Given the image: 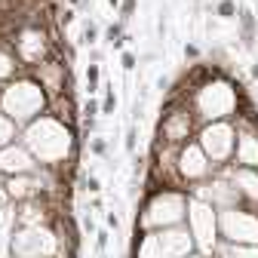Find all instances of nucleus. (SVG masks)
<instances>
[{
	"instance_id": "nucleus-19",
	"label": "nucleus",
	"mask_w": 258,
	"mask_h": 258,
	"mask_svg": "<svg viewBox=\"0 0 258 258\" xmlns=\"http://www.w3.org/2000/svg\"><path fill=\"white\" fill-rule=\"evenodd\" d=\"M95 40H99V25H95V22H83V37H80V43L95 46Z\"/></svg>"
},
{
	"instance_id": "nucleus-31",
	"label": "nucleus",
	"mask_w": 258,
	"mask_h": 258,
	"mask_svg": "<svg viewBox=\"0 0 258 258\" xmlns=\"http://www.w3.org/2000/svg\"><path fill=\"white\" fill-rule=\"evenodd\" d=\"M83 231H86V234H92V231H95V221H92V215H83Z\"/></svg>"
},
{
	"instance_id": "nucleus-6",
	"label": "nucleus",
	"mask_w": 258,
	"mask_h": 258,
	"mask_svg": "<svg viewBox=\"0 0 258 258\" xmlns=\"http://www.w3.org/2000/svg\"><path fill=\"white\" fill-rule=\"evenodd\" d=\"M184 224H187V231L194 237V249L200 255H206V258H212L215 246H218V209L212 203H206V200L190 197Z\"/></svg>"
},
{
	"instance_id": "nucleus-15",
	"label": "nucleus",
	"mask_w": 258,
	"mask_h": 258,
	"mask_svg": "<svg viewBox=\"0 0 258 258\" xmlns=\"http://www.w3.org/2000/svg\"><path fill=\"white\" fill-rule=\"evenodd\" d=\"M212 258H258V246H243V243H224V240H218Z\"/></svg>"
},
{
	"instance_id": "nucleus-12",
	"label": "nucleus",
	"mask_w": 258,
	"mask_h": 258,
	"mask_svg": "<svg viewBox=\"0 0 258 258\" xmlns=\"http://www.w3.org/2000/svg\"><path fill=\"white\" fill-rule=\"evenodd\" d=\"M4 187H7L13 203H25V200L43 197V184H40L37 172H31V175H10V178H4Z\"/></svg>"
},
{
	"instance_id": "nucleus-30",
	"label": "nucleus",
	"mask_w": 258,
	"mask_h": 258,
	"mask_svg": "<svg viewBox=\"0 0 258 258\" xmlns=\"http://www.w3.org/2000/svg\"><path fill=\"white\" fill-rule=\"evenodd\" d=\"M10 203H13V200H10V194H7V187L0 184V209H7Z\"/></svg>"
},
{
	"instance_id": "nucleus-13",
	"label": "nucleus",
	"mask_w": 258,
	"mask_h": 258,
	"mask_svg": "<svg viewBox=\"0 0 258 258\" xmlns=\"http://www.w3.org/2000/svg\"><path fill=\"white\" fill-rule=\"evenodd\" d=\"M46 114H52L55 120L68 123L77 129V102H74V92H61V95H52L49 105H46Z\"/></svg>"
},
{
	"instance_id": "nucleus-25",
	"label": "nucleus",
	"mask_w": 258,
	"mask_h": 258,
	"mask_svg": "<svg viewBox=\"0 0 258 258\" xmlns=\"http://www.w3.org/2000/svg\"><path fill=\"white\" fill-rule=\"evenodd\" d=\"M136 13V0H120V22H126Z\"/></svg>"
},
{
	"instance_id": "nucleus-28",
	"label": "nucleus",
	"mask_w": 258,
	"mask_h": 258,
	"mask_svg": "<svg viewBox=\"0 0 258 258\" xmlns=\"http://www.w3.org/2000/svg\"><path fill=\"white\" fill-rule=\"evenodd\" d=\"M184 58H187V61H197V58H200V46H197V43H187V46H184Z\"/></svg>"
},
{
	"instance_id": "nucleus-17",
	"label": "nucleus",
	"mask_w": 258,
	"mask_h": 258,
	"mask_svg": "<svg viewBox=\"0 0 258 258\" xmlns=\"http://www.w3.org/2000/svg\"><path fill=\"white\" fill-rule=\"evenodd\" d=\"M212 13H215L218 19H234V16L240 13V7L234 4V0H218V4L212 7Z\"/></svg>"
},
{
	"instance_id": "nucleus-33",
	"label": "nucleus",
	"mask_w": 258,
	"mask_h": 258,
	"mask_svg": "<svg viewBox=\"0 0 258 258\" xmlns=\"http://www.w3.org/2000/svg\"><path fill=\"white\" fill-rule=\"evenodd\" d=\"M249 74H252V80H258V61L252 64V71H249Z\"/></svg>"
},
{
	"instance_id": "nucleus-34",
	"label": "nucleus",
	"mask_w": 258,
	"mask_h": 258,
	"mask_svg": "<svg viewBox=\"0 0 258 258\" xmlns=\"http://www.w3.org/2000/svg\"><path fill=\"white\" fill-rule=\"evenodd\" d=\"M108 7L111 10H120V0H108Z\"/></svg>"
},
{
	"instance_id": "nucleus-35",
	"label": "nucleus",
	"mask_w": 258,
	"mask_h": 258,
	"mask_svg": "<svg viewBox=\"0 0 258 258\" xmlns=\"http://www.w3.org/2000/svg\"><path fill=\"white\" fill-rule=\"evenodd\" d=\"M184 258H206V255H200V252H190V255H184Z\"/></svg>"
},
{
	"instance_id": "nucleus-4",
	"label": "nucleus",
	"mask_w": 258,
	"mask_h": 258,
	"mask_svg": "<svg viewBox=\"0 0 258 258\" xmlns=\"http://www.w3.org/2000/svg\"><path fill=\"white\" fill-rule=\"evenodd\" d=\"M46 105H49L46 89L28 71L0 86V111H4L10 120H16L19 126H28L31 120L46 114Z\"/></svg>"
},
{
	"instance_id": "nucleus-21",
	"label": "nucleus",
	"mask_w": 258,
	"mask_h": 258,
	"mask_svg": "<svg viewBox=\"0 0 258 258\" xmlns=\"http://www.w3.org/2000/svg\"><path fill=\"white\" fill-rule=\"evenodd\" d=\"M99 114H102V105L95 102V95H89V99H86V105H83V120H95Z\"/></svg>"
},
{
	"instance_id": "nucleus-9",
	"label": "nucleus",
	"mask_w": 258,
	"mask_h": 258,
	"mask_svg": "<svg viewBox=\"0 0 258 258\" xmlns=\"http://www.w3.org/2000/svg\"><path fill=\"white\" fill-rule=\"evenodd\" d=\"M218 240L258 246V209H249V206L218 209Z\"/></svg>"
},
{
	"instance_id": "nucleus-22",
	"label": "nucleus",
	"mask_w": 258,
	"mask_h": 258,
	"mask_svg": "<svg viewBox=\"0 0 258 258\" xmlns=\"http://www.w3.org/2000/svg\"><path fill=\"white\" fill-rule=\"evenodd\" d=\"M123 25H126V22H114V25H108V31H105V40H108V43H117V40L123 37Z\"/></svg>"
},
{
	"instance_id": "nucleus-29",
	"label": "nucleus",
	"mask_w": 258,
	"mask_h": 258,
	"mask_svg": "<svg viewBox=\"0 0 258 258\" xmlns=\"http://www.w3.org/2000/svg\"><path fill=\"white\" fill-rule=\"evenodd\" d=\"M105 221H108V228H111V231H117V228H120V218H117V212H108V215H105Z\"/></svg>"
},
{
	"instance_id": "nucleus-3",
	"label": "nucleus",
	"mask_w": 258,
	"mask_h": 258,
	"mask_svg": "<svg viewBox=\"0 0 258 258\" xmlns=\"http://www.w3.org/2000/svg\"><path fill=\"white\" fill-rule=\"evenodd\" d=\"M187 200H190V194L181 190V187H154V190H145L142 203H139V215H136V234L184 224Z\"/></svg>"
},
{
	"instance_id": "nucleus-23",
	"label": "nucleus",
	"mask_w": 258,
	"mask_h": 258,
	"mask_svg": "<svg viewBox=\"0 0 258 258\" xmlns=\"http://www.w3.org/2000/svg\"><path fill=\"white\" fill-rule=\"evenodd\" d=\"M89 151H92L95 157H108V142H105L102 136H95V139L89 142Z\"/></svg>"
},
{
	"instance_id": "nucleus-27",
	"label": "nucleus",
	"mask_w": 258,
	"mask_h": 258,
	"mask_svg": "<svg viewBox=\"0 0 258 258\" xmlns=\"http://www.w3.org/2000/svg\"><path fill=\"white\" fill-rule=\"evenodd\" d=\"M120 61H123V68H126V71H133L139 58H136V52H129V49H123V55H120Z\"/></svg>"
},
{
	"instance_id": "nucleus-16",
	"label": "nucleus",
	"mask_w": 258,
	"mask_h": 258,
	"mask_svg": "<svg viewBox=\"0 0 258 258\" xmlns=\"http://www.w3.org/2000/svg\"><path fill=\"white\" fill-rule=\"evenodd\" d=\"M19 133H22V126L16 120H10L4 111H0V148H7L13 142H19Z\"/></svg>"
},
{
	"instance_id": "nucleus-20",
	"label": "nucleus",
	"mask_w": 258,
	"mask_h": 258,
	"mask_svg": "<svg viewBox=\"0 0 258 258\" xmlns=\"http://www.w3.org/2000/svg\"><path fill=\"white\" fill-rule=\"evenodd\" d=\"M114 108H117V95H114V86H108V89H105V99H102V114L111 117Z\"/></svg>"
},
{
	"instance_id": "nucleus-5",
	"label": "nucleus",
	"mask_w": 258,
	"mask_h": 258,
	"mask_svg": "<svg viewBox=\"0 0 258 258\" xmlns=\"http://www.w3.org/2000/svg\"><path fill=\"white\" fill-rule=\"evenodd\" d=\"M190 252L197 249H194V237L187 231V224L136 234V246H133V258H184Z\"/></svg>"
},
{
	"instance_id": "nucleus-18",
	"label": "nucleus",
	"mask_w": 258,
	"mask_h": 258,
	"mask_svg": "<svg viewBox=\"0 0 258 258\" xmlns=\"http://www.w3.org/2000/svg\"><path fill=\"white\" fill-rule=\"evenodd\" d=\"M99 80H102L99 64H89V68H86V92H89V95L99 92Z\"/></svg>"
},
{
	"instance_id": "nucleus-11",
	"label": "nucleus",
	"mask_w": 258,
	"mask_h": 258,
	"mask_svg": "<svg viewBox=\"0 0 258 258\" xmlns=\"http://www.w3.org/2000/svg\"><path fill=\"white\" fill-rule=\"evenodd\" d=\"M37 169H40V163L22 142H13L7 148H0V175L4 178H10V175H31Z\"/></svg>"
},
{
	"instance_id": "nucleus-24",
	"label": "nucleus",
	"mask_w": 258,
	"mask_h": 258,
	"mask_svg": "<svg viewBox=\"0 0 258 258\" xmlns=\"http://www.w3.org/2000/svg\"><path fill=\"white\" fill-rule=\"evenodd\" d=\"M136 145H139V126L133 123V126H129V133H126V151L136 154Z\"/></svg>"
},
{
	"instance_id": "nucleus-7",
	"label": "nucleus",
	"mask_w": 258,
	"mask_h": 258,
	"mask_svg": "<svg viewBox=\"0 0 258 258\" xmlns=\"http://www.w3.org/2000/svg\"><path fill=\"white\" fill-rule=\"evenodd\" d=\"M197 129H200V123H197L194 111L184 102H172V99L163 102L160 123H157V142H166V145L181 148L184 142H190L194 136H197Z\"/></svg>"
},
{
	"instance_id": "nucleus-1",
	"label": "nucleus",
	"mask_w": 258,
	"mask_h": 258,
	"mask_svg": "<svg viewBox=\"0 0 258 258\" xmlns=\"http://www.w3.org/2000/svg\"><path fill=\"white\" fill-rule=\"evenodd\" d=\"M19 142L34 154L40 166H61L77 160V129L55 120L52 114H40L37 120L22 126Z\"/></svg>"
},
{
	"instance_id": "nucleus-8",
	"label": "nucleus",
	"mask_w": 258,
	"mask_h": 258,
	"mask_svg": "<svg viewBox=\"0 0 258 258\" xmlns=\"http://www.w3.org/2000/svg\"><path fill=\"white\" fill-rule=\"evenodd\" d=\"M203 148V154L212 160V166H228L234 160V145H237V129H234V120H212V123H203L194 136Z\"/></svg>"
},
{
	"instance_id": "nucleus-26",
	"label": "nucleus",
	"mask_w": 258,
	"mask_h": 258,
	"mask_svg": "<svg viewBox=\"0 0 258 258\" xmlns=\"http://www.w3.org/2000/svg\"><path fill=\"white\" fill-rule=\"evenodd\" d=\"M83 187H86L89 194H99V190H102V181L95 178V175H86V178H83Z\"/></svg>"
},
{
	"instance_id": "nucleus-32",
	"label": "nucleus",
	"mask_w": 258,
	"mask_h": 258,
	"mask_svg": "<svg viewBox=\"0 0 258 258\" xmlns=\"http://www.w3.org/2000/svg\"><path fill=\"white\" fill-rule=\"evenodd\" d=\"M108 246V234L105 231H99V249H105Z\"/></svg>"
},
{
	"instance_id": "nucleus-10",
	"label": "nucleus",
	"mask_w": 258,
	"mask_h": 258,
	"mask_svg": "<svg viewBox=\"0 0 258 258\" xmlns=\"http://www.w3.org/2000/svg\"><path fill=\"white\" fill-rule=\"evenodd\" d=\"M175 169H178V178L184 184V190H190L194 184H200L206 178L215 175V166H212V160L203 154V148L197 142H184L178 148V160H175Z\"/></svg>"
},
{
	"instance_id": "nucleus-14",
	"label": "nucleus",
	"mask_w": 258,
	"mask_h": 258,
	"mask_svg": "<svg viewBox=\"0 0 258 258\" xmlns=\"http://www.w3.org/2000/svg\"><path fill=\"white\" fill-rule=\"evenodd\" d=\"M19 74H25V64L19 61V55H16L10 40H0V86L16 80Z\"/></svg>"
},
{
	"instance_id": "nucleus-36",
	"label": "nucleus",
	"mask_w": 258,
	"mask_h": 258,
	"mask_svg": "<svg viewBox=\"0 0 258 258\" xmlns=\"http://www.w3.org/2000/svg\"><path fill=\"white\" fill-rule=\"evenodd\" d=\"M0 184H4V175H0Z\"/></svg>"
},
{
	"instance_id": "nucleus-2",
	"label": "nucleus",
	"mask_w": 258,
	"mask_h": 258,
	"mask_svg": "<svg viewBox=\"0 0 258 258\" xmlns=\"http://www.w3.org/2000/svg\"><path fill=\"white\" fill-rule=\"evenodd\" d=\"M243 92L246 89H240V83L228 71H218L187 95V108L194 111L200 126L212 123V120H234Z\"/></svg>"
}]
</instances>
